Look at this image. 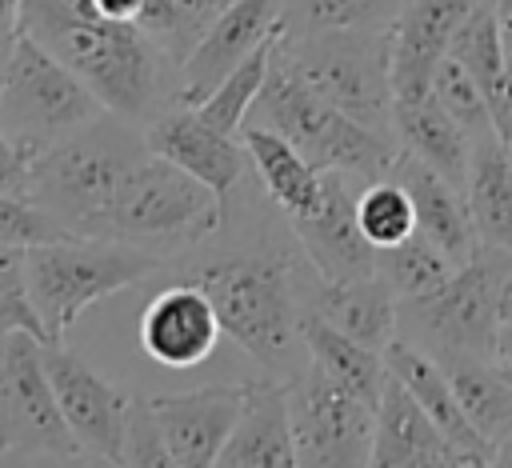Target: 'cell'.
I'll list each match as a JSON object with an SVG mask.
<instances>
[{
  "label": "cell",
  "instance_id": "ac0fdd59",
  "mask_svg": "<svg viewBox=\"0 0 512 468\" xmlns=\"http://www.w3.org/2000/svg\"><path fill=\"white\" fill-rule=\"evenodd\" d=\"M368 468H488V456L460 452L444 440L416 396L388 372L384 396L376 404V440Z\"/></svg>",
  "mask_w": 512,
  "mask_h": 468
},
{
  "label": "cell",
  "instance_id": "2e32d148",
  "mask_svg": "<svg viewBox=\"0 0 512 468\" xmlns=\"http://www.w3.org/2000/svg\"><path fill=\"white\" fill-rule=\"evenodd\" d=\"M220 336H224V324L216 304L208 300L204 288L188 280H172L168 288H160L140 316V348L160 368L184 372L204 364L216 352Z\"/></svg>",
  "mask_w": 512,
  "mask_h": 468
},
{
  "label": "cell",
  "instance_id": "d6a6232c",
  "mask_svg": "<svg viewBox=\"0 0 512 468\" xmlns=\"http://www.w3.org/2000/svg\"><path fill=\"white\" fill-rule=\"evenodd\" d=\"M448 56L460 60L484 88H492L504 72H508V60H504V40H500V20H496V0H484L452 36L448 44Z\"/></svg>",
  "mask_w": 512,
  "mask_h": 468
},
{
  "label": "cell",
  "instance_id": "5bb4252c",
  "mask_svg": "<svg viewBox=\"0 0 512 468\" xmlns=\"http://www.w3.org/2000/svg\"><path fill=\"white\" fill-rule=\"evenodd\" d=\"M248 400V384H204L192 392L152 396L148 408L168 452L184 468H216L240 412Z\"/></svg>",
  "mask_w": 512,
  "mask_h": 468
},
{
  "label": "cell",
  "instance_id": "7bdbcfd3",
  "mask_svg": "<svg viewBox=\"0 0 512 468\" xmlns=\"http://www.w3.org/2000/svg\"><path fill=\"white\" fill-rule=\"evenodd\" d=\"M496 20H500V40H504V60L512 72V0H496Z\"/></svg>",
  "mask_w": 512,
  "mask_h": 468
},
{
  "label": "cell",
  "instance_id": "7dc6e473",
  "mask_svg": "<svg viewBox=\"0 0 512 468\" xmlns=\"http://www.w3.org/2000/svg\"><path fill=\"white\" fill-rule=\"evenodd\" d=\"M496 368H500V364H496ZM500 372H504V376H508V384H512V368H500Z\"/></svg>",
  "mask_w": 512,
  "mask_h": 468
},
{
  "label": "cell",
  "instance_id": "e575fe53",
  "mask_svg": "<svg viewBox=\"0 0 512 468\" xmlns=\"http://www.w3.org/2000/svg\"><path fill=\"white\" fill-rule=\"evenodd\" d=\"M24 256H28V248L0 244V336L32 332V336L48 340L44 324L36 316V304L28 296V264H24Z\"/></svg>",
  "mask_w": 512,
  "mask_h": 468
},
{
  "label": "cell",
  "instance_id": "d6986e66",
  "mask_svg": "<svg viewBox=\"0 0 512 468\" xmlns=\"http://www.w3.org/2000/svg\"><path fill=\"white\" fill-rule=\"evenodd\" d=\"M484 0H404L400 20L392 24V96L420 100L432 92L436 64L448 56L456 28Z\"/></svg>",
  "mask_w": 512,
  "mask_h": 468
},
{
  "label": "cell",
  "instance_id": "52a82bcc",
  "mask_svg": "<svg viewBox=\"0 0 512 468\" xmlns=\"http://www.w3.org/2000/svg\"><path fill=\"white\" fill-rule=\"evenodd\" d=\"M280 56L292 72L352 120L392 132V28H344V32H280Z\"/></svg>",
  "mask_w": 512,
  "mask_h": 468
},
{
  "label": "cell",
  "instance_id": "f6af8a7d",
  "mask_svg": "<svg viewBox=\"0 0 512 468\" xmlns=\"http://www.w3.org/2000/svg\"><path fill=\"white\" fill-rule=\"evenodd\" d=\"M488 468H512V436H504L496 448H492V460Z\"/></svg>",
  "mask_w": 512,
  "mask_h": 468
},
{
  "label": "cell",
  "instance_id": "ba28073f",
  "mask_svg": "<svg viewBox=\"0 0 512 468\" xmlns=\"http://www.w3.org/2000/svg\"><path fill=\"white\" fill-rule=\"evenodd\" d=\"M508 272H512V256L480 244L476 256L448 276V284H440L428 296L400 300V336L436 360H452V356L492 360V340L500 324L496 296Z\"/></svg>",
  "mask_w": 512,
  "mask_h": 468
},
{
  "label": "cell",
  "instance_id": "c3c4849f",
  "mask_svg": "<svg viewBox=\"0 0 512 468\" xmlns=\"http://www.w3.org/2000/svg\"><path fill=\"white\" fill-rule=\"evenodd\" d=\"M220 4H228V0H220Z\"/></svg>",
  "mask_w": 512,
  "mask_h": 468
},
{
  "label": "cell",
  "instance_id": "277c9868",
  "mask_svg": "<svg viewBox=\"0 0 512 468\" xmlns=\"http://www.w3.org/2000/svg\"><path fill=\"white\" fill-rule=\"evenodd\" d=\"M252 116H256L252 124H264L288 136L320 172H344L360 184L392 176V164L400 156L396 136H384L352 120L348 112L332 108L324 96H316L280 56V40L272 52L268 80L252 104Z\"/></svg>",
  "mask_w": 512,
  "mask_h": 468
},
{
  "label": "cell",
  "instance_id": "60d3db41",
  "mask_svg": "<svg viewBox=\"0 0 512 468\" xmlns=\"http://www.w3.org/2000/svg\"><path fill=\"white\" fill-rule=\"evenodd\" d=\"M492 364L512 368V320L496 324V340H492Z\"/></svg>",
  "mask_w": 512,
  "mask_h": 468
},
{
  "label": "cell",
  "instance_id": "4316f807",
  "mask_svg": "<svg viewBox=\"0 0 512 468\" xmlns=\"http://www.w3.org/2000/svg\"><path fill=\"white\" fill-rule=\"evenodd\" d=\"M304 344H308V360L324 376H332L344 392H352L356 400H364L372 408L380 404L384 384H388V360H384V352H376V348L344 336L340 328H332L328 320H320L312 312L304 320Z\"/></svg>",
  "mask_w": 512,
  "mask_h": 468
},
{
  "label": "cell",
  "instance_id": "ffe728a7",
  "mask_svg": "<svg viewBox=\"0 0 512 468\" xmlns=\"http://www.w3.org/2000/svg\"><path fill=\"white\" fill-rule=\"evenodd\" d=\"M392 176L408 188V196L416 204V232H424L456 268H464L480 248V236H476L464 192L404 148L392 164Z\"/></svg>",
  "mask_w": 512,
  "mask_h": 468
},
{
  "label": "cell",
  "instance_id": "30bf717a",
  "mask_svg": "<svg viewBox=\"0 0 512 468\" xmlns=\"http://www.w3.org/2000/svg\"><path fill=\"white\" fill-rule=\"evenodd\" d=\"M32 452L52 460H80L60 400L44 368V340L32 332L0 336V456Z\"/></svg>",
  "mask_w": 512,
  "mask_h": 468
},
{
  "label": "cell",
  "instance_id": "44dd1931",
  "mask_svg": "<svg viewBox=\"0 0 512 468\" xmlns=\"http://www.w3.org/2000/svg\"><path fill=\"white\" fill-rule=\"evenodd\" d=\"M216 468H300L292 412H288V380L248 384L244 412L216 460Z\"/></svg>",
  "mask_w": 512,
  "mask_h": 468
},
{
  "label": "cell",
  "instance_id": "9a60e30c",
  "mask_svg": "<svg viewBox=\"0 0 512 468\" xmlns=\"http://www.w3.org/2000/svg\"><path fill=\"white\" fill-rule=\"evenodd\" d=\"M352 176L344 172H324V200L312 216H300V220H288L304 256H308V268L328 280V284H340V280H360V276H372L376 272V248L364 240L360 224H356V192H352Z\"/></svg>",
  "mask_w": 512,
  "mask_h": 468
},
{
  "label": "cell",
  "instance_id": "5b68a950",
  "mask_svg": "<svg viewBox=\"0 0 512 468\" xmlns=\"http://www.w3.org/2000/svg\"><path fill=\"white\" fill-rule=\"evenodd\" d=\"M228 224V196L164 156H144L120 188L100 240H120L176 260Z\"/></svg>",
  "mask_w": 512,
  "mask_h": 468
},
{
  "label": "cell",
  "instance_id": "83f0119b",
  "mask_svg": "<svg viewBox=\"0 0 512 468\" xmlns=\"http://www.w3.org/2000/svg\"><path fill=\"white\" fill-rule=\"evenodd\" d=\"M440 364H444L452 392H456L464 416L472 420V428L492 448L504 436H512V384H508V376L492 360H476V356H452Z\"/></svg>",
  "mask_w": 512,
  "mask_h": 468
},
{
  "label": "cell",
  "instance_id": "8992f818",
  "mask_svg": "<svg viewBox=\"0 0 512 468\" xmlns=\"http://www.w3.org/2000/svg\"><path fill=\"white\" fill-rule=\"evenodd\" d=\"M24 264H28V296L48 336L44 344H52V340H64V332L76 324L84 308H92L96 300H108L120 288L144 284L168 260L120 240L64 236V240L28 248Z\"/></svg>",
  "mask_w": 512,
  "mask_h": 468
},
{
  "label": "cell",
  "instance_id": "7a4b0ae2",
  "mask_svg": "<svg viewBox=\"0 0 512 468\" xmlns=\"http://www.w3.org/2000/svg\"><path fill=\"white\" fill-rule=\"evenodd\" d=\"M20 36L48 48L124 120L148 124L176 104L180 64L136 20H112L92 0H24Z\"/></svg>",
  "mask_w": 512,
  "mask_h": 468
},
{
  "label": "cell",
  "instance_id": "f1b7e54d",
  "mask_svg": "<svg viewBox=\"0 0 512 468\" xmlns=\"http://www.w3.org/2000/svg\"><path fill=\"white\" fill-rule=\"evenodd\" d=\"M404 0H284V32H344V28H392Z\"/></svg>",
  "mask_w": 512,
  "mask_h": 468
},
{
  "label": "cell",
  "instance_id": "d4e9b609",
  "mask_svg": "<svg viewBox=\"0 0 512 468\" xmlns=\"http://www.w3.org/2000/svg\"><path fill=\"white\" fill-rule=\"evenodd\" d=\"M392 132L396 144L412 156H420L428 168H436L448 184L464 192L468 184V164H472V140L468 132L440 108V100L428 92L420 100H400L392 104Z\"/></svg>",
  "mask_w": 512,
  "mask_h": 468
},
{
  "label": "cell",
  "instance_id": "9c48e42d",
  "mask_svg": "<svg viewBox=\"0 0 512 468\" xmlns=\"http://www.w3.org/2000/svg\"><path fill=\"white\" fill-rule=\"evenodd\" d=\"M104 112V100L72 68H64L36 40L16 36L8 76L0 84V124L28 160L100 120Z\"/></svg>",
  "mask_w": 512,
  "mask_h": 468
},
{
  "label": "cell",
  "instance_id": "4dcf8cb0",
  "mask_svg": "<svg viewBox=\"0 0 512 468\" xmlns=\"http://www.w3.org/2000/svg\"><path fill=\"white\" fill-rule=\"evenodd\" d=\"M376 272L388 280V288L400 300H416V296H428L440 284H448V276L456 272V264L424 232H412L404 244L376 252Z\"/></svg>",
  "mask_w": 512,
  "mask_h": 468
},
{
  "label": "cell",
  "instance_id": "6da1fadb",
  "mask_svg": "<svg viewBox=\"0 0 512 468\" xmlns=\"http://www.w3.org/2000/svg\"><path fill=\"white\" fill-rule=\"evenodd\" d=\"M300 260H308L300 240L276 244L264 236L196 260H168L164 268L172 272V280H188L208 292L220 312L224 336H232L244 356H252L276 380H292L308 368L304 320L312 312V288L320 280L316 276L312 284H304Z\"/></svg>",
  "mask_w": 512,
  "mask_h": 468
},
{
  "label": "cell",
  "instance_id": "cb8c5ba5",
  "mask_svg": "<svg viewBox=\"0 0 512 468\" xmlns=\"http://www.w3.org/2000/svg\"><path fill=\"white\" fill-rule=\"evenodd\" d=\"M384 360H388V372L416 396V404L432 416V424L444 432L448 444H456L460 452H476V456H492V444L472 428V420L464 416L456 392H452V380L444 372V364L436 356H428L424 348L408 344L404 336H396L388 348H384Z\"/></svg>",
  "mask_w": 512,
  "mask_h": 468
},
{
  "label": "cell",
  "instance_id": "7c38bea8",
  "mask_svg": "<svg viewBox=\"0 0 512 468\" xmlns=\"http://www.w3.org/2000/svg\"><path fill=\"white\" fill-rule=\"evenodd\" d=\"M44 368H48V380H52V392L60 400V412H64L72 436L80 440L84 456H96V460H104L112 468H124L136 396H128L120 384L104 380L64 340L44 344Z\"/></svg>",
  "mask_w": 512,
  "mask_h": 468
},
{
  "label": "cell",
  "instance_id": "d590c367",
  "mask_svg": "<svg viewBox=\"0 0 512 468\" xmlns=\"http://www.w3.org/2000/svg\"><path fill=\"white\" fill-rule=\"evenodd\" d=\"M64 236H72V232H68L56 216H48L36 200L0 192V244H12V248H36V244L64 240Z\"/></svg>",
  "mask_w": 512,
  "mask_h": 468
},
{
  "label": "cell",
  "instance_id": "836d02e7",
  "mask_svg": "<svg viewBox=\"0 0 512 468\" xmlns=\"http://www.w3.org/2000/svg\"><path fill=\"white\" fill-rule=\"evenodd\" d=\"M432 96L440 100V108L468 132V140L492 136V112H488V88L452 56H444L436 64L432 76Z\"/></svg>",
  "mask_w": 512,
  "mask_h": 468
},
{
  "label": "cell",
  "instance_id": "f35d334b",
  "mask_svg": "<svg viewBox=\"0 0 512 468\" xmlns=\"http://www.w3.org/2000/svg\"><path fill=\"white\" fill-rule=\"evenodd\" d=\"M488 112H492V132H496L500 148L512 156V72H504L488 88Z\"/></svg>",
  "mask_w": 512,
  "mask_h": 468
},
{
  "label": "cell",
  "instance_id": "bcb514c9",
  "mask_svg": "<svg viewBox=\"0 0 512 468\" xmlns=\"http://www.w3.org/2000/svg\"><path fill=\"white\" fill-rule=\"evenodd\" d=\"M12 48H16V36L12 40H0V84L8 76V60H12Z\"/></svg>",
  "mask_w": 512,
  "mask_h": 468
},
{
  "label": "cell",
  "instance_id": "484cf974",
  "mask_svg": "<svg viewBox=\"0 0 512 468\" xmlns=\"http://www.w3.org/2000/svg\"><path fill=\"white\" fill-rule=\"evenodd\" d=\"M464 200H468L480 244L512 256V156L500 148L496 132L472 140Z\"/></svg>",
  "mask_w": 512,
  "mask_h": 468
},
{
  "label": "cell",
  "instance_id": "8fae6325",
  "mask_svg": "<svg viewBox=\"0 0 512 468\" xmlns=\"http://www.w3.org/2000/svg\"><path fill=\"white\" fill-rule=\"evenodd\" d=\"M288 412L300 468H368L376 408L344 392L312 360L288 380Z\"/></svg>",
  "mask_w": 512,
  "mask_h": 468
},
{
  "label": "cell",
  "instance_id": "4fadbf2b",
  "mask_svg": "<svg viewBox=\"0 0 512 468\" xmlns=\"http://www.w3.org/2000/svg\"><path fill=\"white\" fill-rule=\"evenodd\" d=\"M284 28V0H228L220 16L208 24L192 56L180 64V92L176 104H204L212 88L264 40Z\"/></svg>",
  "mask_w": 512,
  "mask_h": 468
},
{
  "label": "cell",
  "instance_id": "e0dca14e",
  "mask_svg": "<svg viewBox=\"0 0 512 468\" xmlns=\"http://www.w3.org/2000/svg\"><path fill=\"white\" fill-rule=\"evenodd\" d=\"M144 140L152 156L180 164L184 172L212 184L220 196H228L244 180V168H252L244 140H236V132L216 128L212 120L200 116V108L188 104H172L160 116H152L144 124Z\"/></svg>",
  "mask_w": 512,
  "mask_h": 468
},
{
  "label": "cell",
  "instance_id": "7402d4cb",
  "mask_svg": "<svg viewBox=\"0 0 512 468\" xmlns=\"http://www.w3.org/2000/svg\"><path fill=\"white\" fill-rule=\"evenodd\" d=\"M240 140L248 148V160L264 184V196L276 204V212L284 220H300L312 216L324 200V172L276 128L264 124H244Z\"/></svg>",
  "mask_w": 512,
  "mask_h": 468
},
{
  "label": "cell",
  "instance_id": "1f68e13d",
  "mask_svg": "<svg viewBox=\"0 0 512 468\" xmlns=\"http://www.w3.org/2000/svg\"><path fill=\"white\" fill-rule=\"evenodd\" d=\"M280 32H284V28H280ZM280 32H276L272 40H264L252 56H244V60L212 88V96H208L204 104H196L204 120H212V124L224 128V132H240V128H244V120H248V112H252V104H256V96H260V88H264V80H268V68H272V52H276Z\"/></svg>",
  "mask_w": 512,
  "mask_h": 468
},
{
  "label": "cell",
  "instance_id": "74e56055",
  "mask_svg": "<svg viewBox=\"0 0 512 468\" xmlns=\"http://www.w3.org/2000/svg\"><path fill=\"white\" fill-rule=\"evenodd\" d=\"M28 168H32V160L12 144V136L0 124V192L28 196Z\"/></svg>",
  "mask_w": 512,
  "mask_h": 468
},
{
  "label": "cell",
  "instance_id": "603a6c76",
  "mask_svg": "<svg viewBox=\"0 0 512 468\" xmlns=\"http://www.w3.org/2000/svg\"><path fill=\"white\" fill-rule=\"evenodd\" d=\"M312 316L328 320L344 336L384 352L400 336V296L388 288L380 272L360 276V280H316L312 288Z\"/></svg>",
  "mask_w": 512,
  "mask_h": 468
},
{
  "label": "cell",
  "instance_id": "8d00e7d4",
  "mask_svg": "<svg viewBox=\"0 0 512 468\" xmlns=\"http://www.w3.org/2000/svg\"><path fill=\"white\" fill-rule=\"evenodd\" d=\"M124 468H184V464L168 452V444H164V436H160V428H156V416H152L148 400H136V408H132L128 460H124Z\"/></svg>",
  "mask_w": 512,
  "mask_h": 468
},
{
  "label": "cell",
  "instance_id": "3957f363",
  "mask_svg": "<svg viewBox=\"0 0 512 468\" xmlns=\"http://www.w3.org/2000/svg\"><path fill=\"white\" fill-rule=\"evenodd\" d=\"M148 156L144 124L104 112L80 132L40 152L28 168V200L56 216L72 236H104V220L128 184L132 168Z\"/></svg>",
  "mask_w": 512,
  "mask_h": 468
},
{
  "label": "cell",
  "instance_id": "f546056e",
  "mask_svg": "<svg viewBox=\"0 0 512 468\" xmlns=\"http://www.w3.org/2000/svg\"><path fill=\"white\" fill-rule=\"evenodd\" d=\"M356 224H360L364 240L376 252H384V248L404 244L416 232V204H412L408 188L396 176H380V180L360 184V192H356Z\"/></svg>",
  "mask_w": 512,
  "mask_h": 468
},
{
  "label": "cell",
  "instance_id": "ee69618b",
  "mask_svg": "<svg viewBox=\"0 0 512 468\" xmlns=\"http://www.w3.org/2000/svg\"><path fill=\"white\" fill-rule=\"evenodd\" d=\"M496 316L500 320H512V272L504 276V284H500V296H496Z\"/></svg>",
  "mask_w": 512,
  "mask_h": 468
},
{
  "label": "cell",
  "instance_id": "b9f144b4",
  "mask_svg": "<svg viewBox=\"0 0 512 468\" xmlns=\"http://www.w3.org/2000/svg\"><path fill=\"white\" fill-rule=\"evenodd\" d=\"M20 8L24 0H0V40L20 36Z\"/></svg>",
  "mask_w": 512,
  "mask_h": 468
},
{
  "label": "cell",
  "instance_id": "ab89813d",
  "mask_svg": "<svg viewBox=\"0 0 512 468\" xmlns=\"http://www.w3.org/2000/svg\"><path fill=\"white\" fill-rule=\"evenodd\" d=\"M104 16H112V20H136L140 24V12H144V4L148 0H92Z\"/></svg>",
  "mask_w": 512,
  "mask_h": 468
}]
</instances>
